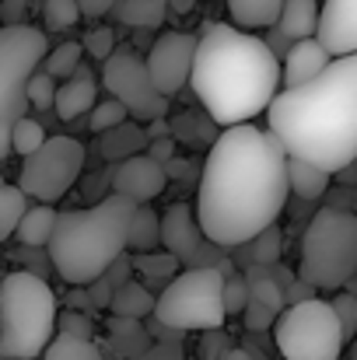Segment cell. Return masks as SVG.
<instances>
[{
  "instance_id": "obj_1",
  "label": "cell",
  "mask_w": 357,
  "mask_h": 360,
  "mask_svg": "<svg viewBox=\"0 0 357 360\" xmlns=\"http://www.w3.org/2000/svg\"><path fill=\"white\" fill-rule=\"evenodd\" d=\"M287 154L256 122L228 126L214 136L196 189V224L221 248L249 245L273 228L287 207Z\"/></svg>"
},
{
  "instance_id": "obj_2",
  "label": "cell",
  "mask_w": 357,
  "mask_h": 360,
  "mask_svg": "<svg viewBox=\"0 0 357 360\" xmlns=\"http://www.w3.org/2000/svg\"><path fill=\"white\" fill-rule=\"evenodd\" d=\"M266 126L287 158L344 172L357 161V53L333 63L301 88H280Z\"/></svg>"
},
{
  "instance_id": "obj_3",
  "label": "cell",
  "mask_w": 357,
  "mask_h": 360,
  "mask_svg": "<svg viewBox=\"0 0 357 360\" xmlns=\"http://www.w3.org/2000/svg\"><path fill=\"white\" fill-rule=\"evenodd\" d=\"M189 88L214 126H245L277 98L280 60L266 39L225 21H211L196 39Z\"/></svg>"
},
{
  "instance_id": "obj_4",
  "label": "cell",
  "mask_w": 357,
  "mask_h": 360,
  "mask_svg": "<svg viewBox=\"0 0 357 360\" xmlns=\"http://www.w3.org/2000/svg\"><path fill=\"white\" fill-rule=\"evenodd\" d=\"M133 210L137 203L109 193L99 203L56 214L53 238L46 245L56 276L70 287H88L99 276H106V269L126 252Z\"/></svg>"
},
{
  "instance_id": "obj_5",
  "label": "cell",
  "mask_w": 357,
  "mask_h": 360,
  "mask_svg": "<svg viewBox=\"0 0 357 360\" xmlns=\"http://www.w3.org/2000/svg\"><path fill=\"white\" fill-rule=\"evenodd\" d=\"M56 336V294L46 276L14 269L0 283V360H39Z\"/></svg>"
},
{
  "instance_id": "obj_6",
  "label": "cell",
  "mask_w": 357,
  "mask_h": 360,
  "mask_svg": "<svg viewBox=\"0 0 357 360\" xmlns=\"http://www.w3.org/2000/svg\"><path fill=\"white\" fill-rule=\"evenodd\" d=\"M298 276L315 290H340L357 276V214L322 207L305 235Z\"/></svg>"
},
{
  "instance_id": "obj_7",
  "label": "cell",
  "mask_w": 357,
  "mask_h": 360,
  "mask_svg": "<svg viewBox=\"0 0 357 360\" xmlns=\"http://www.w3.org/2000/svg\"><path fill=\"white\" fill-rule=\"evenodd\" d=\"M49 53L46 32L35 25H0V165L11 150V126L28 112V77Z\"/></svg>"
},
{
  "instance_id": "obj_8",
  "label": "cell",
  "mask_w": 357,
  "mask_h": 360,
  "mask_svg": "<svg viewBox=\"0 0 357 360\" xmlns=\"http://www.w3.org/2000/svg\"><path fill=\"white\" fill-rule=\"evenodd\" d=\"M225 273L182 269L158 290L154 319L172 333H218L225 326Z\"/></svg>"
},
{
  "instance_id": "obj_9",
  "label": "cell",
  "mask_w": 357,
  "mask_h": 360,
  "mask_svg": "<svg viewBox=\"0 0 357 360\" xmlns=\"http://www.w3.org/2000/svg\"><path fill=\"white\" fill-rule=\"evenodd\" d=\"M273 343L284 360H340L347 336L330 301L308 297L287 304L273 322Z\"/></svg>"
},
{
  "instance_id": "obj_10",
  "label": "cell",
  "mask_w": 357,
  "mask_h": 360,
  "mask_svg": "<svg viewBox=\"0 0 357 360\" xmlns=\"http://www.w3.org/2000/svg\"><path fill=\"white\" fill-rule=\"evenodd\" d=\"M84 172V143L77 136H67V133H56V136H46V143L25 158L21 172H18V189L28 196V200H39V203H56L70 193V186L81 179Z\"/></svg>"
},
{
  "instance_id": "obj_11",
  "label": "cell",
  "mask_w": 357,
  "mask_h": 360,
  "mask_svg": "<svg viewBox=\"0 0 357 360\" xmlns=\"http://www.w3.org/2000/svg\"><path fill=\"white\" fill-rule=\"evenodd\" d=\"M102 88L116 98L126 116L137 122H154L168 116V98L154 88L147 74V60L130 46H116L113 56L102 63Z\"/></svg>"
},
{
  "instance_id": "obj_12",
  "label": "cell",
  "mask_w": 357,
  "mask_h": 360,
  "mask_svg": "<svg viewBox=\"0 0 357 360\" xmlns=\"http://www.w3.org/2000/svg\"><path fill=\"white\" fill-rule=\"evenodd\" d=\"M161 248L168 255H175V262L182 269H221L225 276L235 273V262L225 255L221 245L207 238L196 224V210L179 200L161 214Z\"/></svg>"
},
{
  "instance_id": "obj_13",
  "label": "cell",
  "mask_w": 357,
  "mask_h": 360,
  "mask_svg": "<svg viewBox=\"0 0 357 360\" xmlns=\"http://www.w3.org/2000/svg\"><path fill=\"white\" fill-rule=\"evenodd\" d=\"M196 39L193 32H165L154 39V46L147 49V74L154 81V88L172 98L182 88H189V74H193V56H196Z\"/></svg>"
},
{
  "instance_id": "obj_14",
  "label": "cell",
  "mask_w": 357,
  "mask_h": 360,
  "mask_svg": "<svg viewBox=\"0 0 357 360\" xmlns=\"http://www.w3.org/2000/svg\"><path fill=\"white\" fill-rule=\"evenodd\" d=\"M165 186H168V172L151 154H137V158H126V161L113 165V193L126 196L137 207L158 200L165 193Z\"/></svg>"
},
{
  "instance_id": "obj_15",
  "label": "cell",
  "mask_w": 357,
  "mask_h": 360,
  "mask_svg": "<svg viewBox=\"0 0 357 360\" xmlns=\"http://www.w3.org/2000/svg\"><path fill=\"white\" fill-rule=\"evenodd\" d=\"M315 39L330 49V56L357 53V0H322Z\"/></svg>"
},
{
  "instance_id": "obj_16",
  "label": "cell",
  "mask_w": 357,
  "mask_h": 360,
  "mask_svg": "<svg viewBox=\"0 0 357 360\" xmlns=\"http://www.w3.org/2000/svg\"><path fill=\"white\" fill-rule=\"evenodd\" d=\"M284 70H280V88H301L308 81H315L330 63V49L319 42V39H301V42H291V49L284 53Z\"/></svg>"
},
{
  "instance_id": "obj_17",
  "label": "cell",
  "mask_w": 357,
  "mask_h": 360,
  "mask_svg": "<svg viewBox=\"0 0 357 360\" xmlns=\"http://www.w3.org/2000/svg\"><path fill=\"white\" fill-rule=\"evenodd\" d=\"M99 105V81L88 67H81L74 77H67L60 88H56V116L63 122H74L81 116H88L92 109Z\"/></svg>"
},
{
  "instance_id": "obj_18",
  "label": "cell",
  "mask_w": 357,
  "mask_h": 360,
  "mask_svg": "<svg viewBox=\"0 0 357 360\" xmlns=\"http://www.w3.org/2000/svg\"><path fill=\"white\" fill-rule=\"evenodd\" d=\"M99 150L113 165L126 161V158H137V154H147V129H144V122L126 120L119 126H113V129H106V133H99Z\"/></svg>"
},
{
  "instance_id": "obj_19",
  "label": "cell",
  "mask_w": 357,
  "mask_h": 360,
  "mask_svg": "<svg viewBox=\"0 0 357 360\" xmlns=\"http://www.w3.org/2000/svg\"><path fill=\"white\" fill-rule=\"evenodd\" d=\"M319 14H322V4H319V0H284L280 18H277L273 28H277L287 42L315 39V32H319Z\"/></svg>"
},
{
  "instance_id": "obj_20",
  "label": "cell",
  "mask_w": 357,
  "mask_h": 360,
  "mask_svg": "<svg viewBox=\"0 0 357 360\" xmlns=\"http://www.w3.org/2000/svg\"><path fill=\"white\" fill-rule=\"evenodd\" d=\"M154 301H158V294L151 287H144L140 280H126V283L116 287L109 311H113V319H133V322H140V319L154 315Z\"/></svg>"
},
{
  "instance_id": "obj_21",
  "label": "cell",
  "mask_w": 357,
  "mask_h": 360,
  "mask_svg": "<svg viewBox=\"0 0 357 360\" xmlns=\"http://www.w3.org/2000/svg\"><path fill=\"white\" fill-rule=\"evenodd\" d=\"M232 25L242 32H259V28H273L280 18L284 0H225Z\"/></svg>"
},
{
  "instance_id": "obj_22",
  "label": "cell",
  "mask_w": 357,
  "mask_h": 360,
  "mask_svg": "<svg viewBox=\"0 0 357 360\" xmlns=\"http://www.w3.org/2000/svg\"><path fill=\"white\" fill-rule=\"evenodd\" d=\"M53 228H56V210L49 203H35V207L25 210L14 238L21 241L25 248H46L49 238H53Z\"/></svg>"
},
{
  "instance_id": "obj_23",
  "label": "cell",
  "mask_w": 357,
  "mask_h": 360,
  "mask_svg": "<svg viewBox=\"0 0 357 360\" xmlns=\"http://www.w3.org/2000/svg\"><path fill=\"white\" fill-rule=\"evenodd\" d=\"M330 172L319 168V165H308V161H298V158H287V189L301 200H319L326 189H330Z\"/></svg>"
},
{
  "instance_id": "obj_24",
  "label": "cell",
  "mask_w": 357,
  "mask_h": 360,
  "mask_svg": "<svg viewBox=\"0 0 357 360\" xmlns=\"http://www.w3.org/2000/svg\"><path fill=\"white\" fill-rule=\"evenodd\" d=\"M168 14V0H116L113 18L130 28H161Z\"/></svg>"
},
{
  "instance_id": "obj_25",
  "label": "cell",
  "mask_w": 357,
  "mask_h": 360,
  "mask_svg": "<svg viewBox=\"0 0 357 360\" xmlns=\"http://www.w3.org/2000/svg\"><path fill=\"white\" fill-rule=\"evenodd\" d=\"M126 248H133L137 255H140V252H154V248H161V217H158L147 203L133 210Z\"/></svg>"
},
{
  "instance_id": "obj_26",
  "label": "cell",
  "mask_w": 357,
  "mask_h": 360,
  "mask_svg": "<svg viewBox=\"0 0 357 360\" xmlns=\"http://www.w3.org/2000/svg\"><path fill=\"white\" fill-rule=\"evenodd\" d=\"M84 46L81 42H60V46H53L49 53H46V60H42V70L53 77V81H67V77H74L84 63Z\"/></svg>"
},
{
  "instance_id": "obj_27",
  "label": "cell",
  "mask_w": 357,
  "mask_h": 360,
  "mask_svg": "<svg viewBox=\"0 0 357 360\" xmlns=\"http://www.w3.org/2000/svg\"><path fill=\"white\" fill-rule=\"evenodd\" d=\"M133 269H137L147 283H154V287L165 290V283L179 273V262H175V255H168L165 248H154V252H140V255H133Z\"/></svg>"
},
{
  "instance_id": "obj_28",
  "label": "cell",
  "mask_w": 357,
  "mask_h": 360,
  "mask_svg": "<svg viewBox=\"0 0 357 360\" xmlns=\"http://www.w3.org/2000/svg\"><path fill=\"white\" fill-rule=\"evenodd\" d=\"M39 360H106V357H102V350L92 340H77V336H60L56 333Z\"/></svg>"
},
{
  "instance_id": "obj_29",
  "label": "cell",
  "mask_w": 357,
  "mask_h": 360,
  "mask_svg": "<svg viewBox=\"0 0 357 360\" xmlns=\"http://www.w3.org/2000/svg\"><path fill=\"white\" fill-rule=\"evenodd\" d=\"M25 210H28V196L18 186H0V245L14 238Z\"/></svg>"
},
{
  "instance_id": "obj_30",
  "label": "cell",
  "mask_w": 357,
  "mask_h": 360,
  "mask_svg": "<svg viewBox=\"0 0 357 360\" xmlns=\"http://www.w3.org/2000/svg\"><path fill=\"white\" fill-rule=\"evenodd\" d=\"M42 143H46V129H42V122L21 116V120L11 126V150H14V154L28 158V154H35Z\"/></svg>"
},
{
  "instance_id": "obj_31",
  "label": "cell",
  "mask_w": 357,
  "mask_h": 360,
  "mask_svg": "<svg viewBox=\"0 0 357 360\" xmlns=\"http://www.w3.org/2000/svg\"><path fill=\"white\" fill-rule=\"evenodd\" d=\"M81 21L77 0H46L42 4V25L46 32H70Z\"/></svg>"
},
{
  "instance_id": "obj_32",
  "label": "cell",
  "mask_w": 357,
  "mask_h": 360,
  "mask_svg": "<svg viewBox=\"0 0 357 360\" xmlns=\"http://www.w3.org/2000/svg\"><path fill=\"white\" fill-rule=\"evenodd\" d=\"M249 259H252L256 266H273V262L280 259V231H277V228L259 231L256 238L249 241Z\"/></svg>"
},
{
  "instance_id": "obj_33",
  "label": "cell",
  "mask_w": 357,
  "mask_h": 360,
  "mask_svg": "<svg viewBox=\"0 0 357 360\" xmlns=\"http://www.w3.org/2000/svg\"><path fill=\"white\" fill-rule=\"evenodd\" d=\"M28 105H35L39 112H46V109L56 105V81L42 67L28 77Z\"/></svg>"
},
{
  "instance_id": "obj_34",
  "label": "cell",
  "mask_w": 357,
  "mask_h": 360,
  "mask_svg": "<svg viewBox=\"0 0 357 360\" xmlns=\"http://www.w3.org/2000/svg\"><path fill=\"white\" fill-rule=\"evenodd\" d=\"M130 116H126V109L119 105L116 98H106V102H99L92 112H88V126L95 129V133H106V129H113V126H119V122H126Z\"/></svg>"
},
{
  "instance_id": "obj_35",
  "label": "cell",
  "mask_w": 357,
  "mask_h": 360,
  "mask_svg": "<svg viewBox=\"0 0 357 360\" xmlns=\"http://www.w3.org/2000/svg\"><path fill=\"white\" fill-rule=\"evenodd\" d=\"M225 315H242L245 304H249V283H245V273H228L225 276Z\"/></svg>"
},
{
  "instance_id": "obj_36",
  "label": "cell",
  "mask_w": 357,
  "mask_h": 360,
  "mask_svg": "<svg viewBox=\"0 0 357 360\" xmlns=\"http://www.w3.org/2000/svg\"><path fill=\"white\" fill-rule=\"evenodd\" d=\"M56 333L60 336H77V340H92V333H95V326H92V319L84 315V311H60L56 315Z\"/></svg>"
},
{
  "instance_id": "obj_37",
  "label": "cell",
  "mask_w": 357,
  "mask_h": 360,
  "mask_svg": "<svg viewBox=\"0 0 357 360\" xmlns=\"http://www.w3.org/2000/svg\"><path fill=\"white\" fill-rule=\"evenodd\" d=\"M116 49V28H95L92 35H84V53H92L95 60H109Z\"/></svg>"
},
{
  "instance_id": "obj_38",
  "label": "cell",
  "mask_w": 357,
  "mask_h": 360,
  "mask_svg": "<svg viewBox=\"0 0 357 360\" xmlns=\"http://www.w3.org/2000/svg\"><path fill=\"white\" fill-rule=\"evenodd\" d=\"M330 304H333V311H337V319L344 326V336L347 340L357 336V297L354 294H337V301H330Z\"/></svg>"
},
{
  "instance_id": "obj_39",
  "label": "cell",
  "mask_w": 357,
  "mask_h": 360,
  "mask_svg": "<svg viewBox=\"0 0 357 360\" xmlns=\"http://www.w3.org/2000/svg\"><path fill=\"white\" fill-rule=\"evenodd\" d=\"M242 319H245V329L263 333V329H273L277 311H270V308H266V304H259V301H249V304H245V311H242Z\"/></svg>"
},
{
  "instance_id": "obj_40",
  "label": "cell",
  "mask_w": 357,
  "mask_h": 360,
  "mask_svg": "<svg viewBox=\"0 0 357 360\" xmlns=\"http://www.w3.org/2000/svg\"><path fill=\"white\" fill-rule=\"evenodd\" d=\"M32 0H0V25H28Z\"/></svg>"
},
{
  "instance_id": "obj_41",
  "label": "cell",
  "mask_w": 357,
  "mask_h": 360,
  "mask_svg": "<svg viewBox=\"0 0 357 360\" xmlns=\"http://www.w3.org/2000/svg\"><path fill=\"white\" fill-rule=\"evenodd\" d=\"M77 7H81V18H92V21H99V18L113 14L116 0H77Z\"/></svg>"
},
{
  "instance_id": "obj_42",
  "label": "cell",
  "mask_w": 357,
  "mask_h": 360,
  "mask_svg": "<svg viewBox=\"0 0 357 360\" xmlns=\"http://www.w3.org/2000/svg\"><path fill=\"white\" fill-rule=\"evenodd\" d=\"M130 360H182V350H179V343H161V347H151V350H140L137 357Z\"/></svg>"
},
{
  "instance_id": "obj_43",
  "label": "cell",
  "mask_w": 357,
  "mask_h": 360,
  "mask_svg": "<svg viewBox=\"0 0 357 360\" xmlns=\"http://www.w3.org/2000/svg\"><path fill=\"white\" fill-rule=\"evenodd\" d=\"M147 154H151L154 161H161V165H168V161L175 158V140H172V136H161V140H151V143H147Z\"/></svg>"
},
{
  "instance_id": "obj_44",
  "label": "cell",
  "mask_w": 357,
  "mask_h": 360,
  "mask_svg": "<svg viewBox=\"0 0 357 360\" xmlns=\"http://www.w3.org/2000/svg\"><path fill=\"white\" fill-rule=\"evenodd\" d=\"M196 7V0H168V11H175V14H189Z\"/></svg>"
},
{
  "instance_id": "obj_45",
  "label": "cell",
  "mask_w": 357,
  "mask_h": 360,
  "mask_svg": "<svg viewBox=\"0 0 357 360\" xmlns=\"http://www.w3.org/2000/svg\"><path fill=\"white\" fill-rule=\"evenodd\" d=\"M218 360H252V354H249V350H242V347H232V350H225Z\"/></svg>"
},
{
  "instance_id": "obj_46",
  "label": "cell",
  "mask_w": 357,
  "mask_h": 360,
  "mask_svg": "<svg viewBox=\"0 0 357 360\" xmlns=\"http://www.w3.org/2000/svg\"><path fill=\"white\" fill-rule=\"evenodd\" d=\"M0 186H7V182H4V175H0Z\"/></svg>"
},
{
  "instance_id": "obj_47",
  "label": "cell",
  "mask_w": 357,
  "mask_h": 360,
  "mask_svg": "<svg viewBox=\"0 0 357 360\" xmlns=\"http://www.w3.org/2000/svg\"><path fill=\"white\" fill-rule=\"evenodd\" d=\"M0 259H4V255H0Z\"/></svg>"
}]
</instances>
